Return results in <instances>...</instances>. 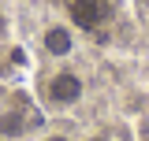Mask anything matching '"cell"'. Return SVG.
I'll return each mask as SVG.
<instances>
[{
	"label": "cell",
	"mask_w": 149,
	"mask_h": 141,
	"mask_svg": "<svg viewBox=\"0 0 149 141\" xmlns=\"http://www.w3.org/2000/svg\"><path fill=\"white\" fill-rule=\"evenodd\" d=\"M90 141H108V138H90Z\"/></svg>",
	"instance_id": "obj_7"
},
{
	"label": "cell",
	"mask_w": 149,
	"mask_h": 141,
	"mask_svg": "<svg viewBox=\"0 0 149 141\" xmlns=\"http://www.w3.org/2000/svg\"><path fill=\"white\" fill-rule=\"evenodd\" d=\"M49 97H52L56 104H74V100L82 97V82H78V74H56L52 82H49Z\"/></svg>",
	"instance_id": "obj_2"
},
{
	"label": "cell",
	"mask_w": 149,
	"mask_h": 141,
	"mask_svg": "<svg viewBox=\"0 0 149 141\" xmlns=\"http://www.w3.org/2000/svg\"><path fill=\"white\" fill-rule=\"evenodd\" d=\"M45 141H71V138H63V134H49Z\"/></svg>",
	"instance_id": "obj_5"
},
{
	"label": "cell",
	"mask_w": 149,
	"mask_h": 141,
	"mask_svg": "<svg viewBox=\"0 0 149 141\" xmlns=\"http://www.w3.org/2000/svg\"><path fill=\"white\" fill-rule=\"evenodd\" d=\"M26 130V119L19 115V111H4V119H0V134L4 138H19Z\"/></svg>",
	"instance_id": "obj_4"
},
{
	"label": "cell",
	"mask_w": 149,
	"mask_h": 141,
	"mask_svg": "<svg viewBox=\"0 0 149 141\" xmlns=\"http://www.w3.org/2000/svg\"><path fill=\"white\" fill-rule=\"evenodd\" d=\"M4 34H8V22H4V19H0V37H4Z\"/></svg>",
	"instance_id": "obj_6"
},
{
	"label": "cell",
	"mask_w": 149,
	"mask_h": 141,
	"mask_svg": "<svg viewBox=\"0 0 149 141\" xmlns=\"http://www.w3.org/2000/svg\"><path fill=\"white\" fill-rule=\"evenodd\" d=\"M45 48H49L52 56H67L71 52V34H67L63 26H52V30L45 34Z\"/></svg>",
	"instance_id": "obj_3"
},
{
	"label": "cell",
	"mask_w": 149,
	"mask_h": 141,
	"mask_svg": "<svg viewBox=\"0 0 149 141\" xmlns=\"http://www.w3.org/2000/svg\"><path fill=\"white\" fill-rule=\"evenodd\" d=\"M71 19L82 30H93L108 19V4L104 0H71Z\"/></svg>",
	"instance_id": "obj_1"
}]
</instances>
